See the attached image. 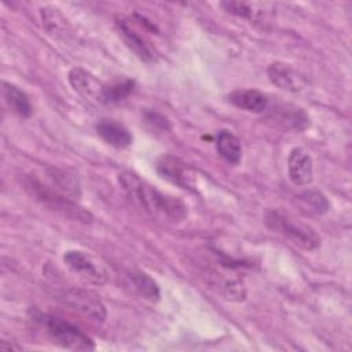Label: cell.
<instances>
[{
	"instance_id": "11",
	"label": "cell",
	"mask_w": 352,
	"mask_h": 352,
	"mask_svg": "<svg viewBox=\"0 0 352 352\" xmlns=\"http://www.w3.org/2000/svg\"><path fill=\"white\" fill-rule=\"evenodd\" d=\"M96 133L104 143L117 148H125L132 143L131 132L114 120H100L96 124Z\"/></svg>"
},
{
	"instance_id": "15",
	"label": "cell",
	"mask_w": 352,
	"mask_h": 352,
	"mask_svg": "<svg viewBox=\"0 0 352 352\" xmlns=\"http://www.w3.org/2000/svg\"><path fill=\"white\" fill-rule=\"evenodd\" d=\"M216 150L231 165H238L242 157L239 139L230 131H220L216 138Z\"/></svg>"
},
{
	"instance_id": "12",
	"label": "cell",
	"mask_w": 352,
	"mask_h": 352,
	"mask_svg": "<svg viewBox=\"0 0 352 352\" xmlns=\"http://www.w3.org/2000/svg\"><path fill=\"white\" fill-rule=\"evenodd\" d=\"M227 98L234 106L252 113H261L268 106L267 96L257 89H236Z\"/></svg>"
},
{
	"instance_id": "18",
	"label": "cell",
	"mask_w": 352,
	"mask_h": 352,
	"mask_svg": "<svg viewBox=\"0 0 352 352\" xmlns=\"http://www.w3.org/2000/svg\"><path fill=\"white\" fill-rule=\"evenodd\" d=\"M298 202L308 213L323 214L329 210V202L326 197L319 191H305L297 197Z\"/></svg>"
},
{
	"instance_id": "2",
	"label": "cell",
	"mask_w": 352,
	"mask_h": 352,
	"mask_svg": "<svg viewBox=\"0 0 352 352\" xmlns=\"http://www.w3.org/2000/svg\"><path fill=\"white\" fill-rule=\"evenodd\" d=\"M36 319L43 323L47 334L51 337V340L55 344L70 351H94L95 349L94 341L72 323L60 318H56L52 315H43V314L36 316Z\"/></svg>"
},
{
	"instance_id": "10",
	"label": "cell",
	"mask_w": 352,
	"mask_h": 352,
	"mask_svg": "<svg viewBox=\"0 0 352 352\" xmlns=\"http://www.w3.org/2000/svg\"><path fill=\"white\" fill-rule=\"evenodd\" d=\"M69 82L73 89L87 99H94L103 103L104 84H102L95 76L81 67H73L69 72Z\"/></svg>"
},
{
	"instance_id": "17",
	"label": "cell",
	"mask_w": 352,
	"mask_h": 352,
	"mask_svg": "<svg viewBox=\"0 0 352 352\" xmlns=\"http://www.w3.org/2000/svg\"><path fill=\"white\" fill-rule=\"evenodd\" d=\"M133 80L131 78H120L111 84L104 85L103 91V103H117L126 98L133 89Z\"/></svg>"
},
{
	"instance_id": "3",
	"label": "cell",
	"mask_w": 352,
	"mask_h": 352,
	"mask_svg": "<svg viewBox=\"0 0 352 352\" xmlns=\"http://www.w3.org/2000/svg\"><path fill=\"white\" fill-rule=\"evenodd\" d=\"M265 224L272 231L279 232L305 250H314L320 245V238L314 228L301 223H294L278 210H268L265 213Z\"/></svg>"
},
{
	"instance_id": "4",
	"label": "cell",
	"mask_w": 352,
	"mask_h": 352,
	"mask_svg": "<svg viewBox=\"0 0 352 352\" xmlns=\"http://www.w3.org/2000/svg\"><path fill=\"white\" fill-rule=\"evenodd\" d=\"M58 298L66 307L78 312L80 315L92 322L102 323L106 319V308L103 302L92 292L70 287L60 292Z\"/></svg>"
},
{
	"instance_id": "16",
	"label": "cell",
	"mask_w": 352,
	"mask_h": 352,
	"mask_svg": "<svg viewBox=\"0 0 352 352\" xmlns=\"http://www.w3.org/2000/svg\"><path fill=\"white\" fill-rule=\"evenodd\" d=\"M128 279L131 282V285L133 286V289L144 298H147L148 301H158L160 300V287L157 285V282L147 275L146 272L142 271H132L128 275Z\"/></svg>"
},
{
	"instance_id": "1",
	"label": "cell",
	"mask_w": 352,
	"mask_h": 352,
	"mask_svg": "<svg viewBox=\"0 0 352 352\" xmlns=\"http://www.w3.org/2000/svg\"><path fill=\"white\" fill-rule=\"evenodd\" d=\"M120 183L128 195L136 199L144 212L151 217L169 221H182L187 216V206L182 199L158 191L132 172L121 173Z\"/></svg>"
},
{
	"instance_id": "19",
	"label": "cell",
	"mask_w": 352,
	"mask_h": 352,
	"mask_svg": "<svg viewBox=\"0 0 352 352\" xmlns=\"http://www.w3.org/2000/svg\"><path fill=\"white\" fill-rule=\"evenodd\" d=\"M41 18L45 29L52 36L65 34L67 21L63 18V15L56 8H41Z\"/></svg>"
},
{
	"instance_id": "20",
	"label": "cell",
	"mask_w": 352,
	"mask_h": 352,
	"mask_svg": "<svg viewBox=\"0 0 352 352\" xmlns=\"http://www.w3.org/2000/svg\"><path fill=\"white\" fill-rule=\"evenodd\" d=\"M0 349L1 351H21L22 348L18 345H14V344H7V341H3L0 344Z\"/></svg>"
},
{
	"instance_id": "14",
	"label": "cell",
	"mask_w": 352,
	"mask_h": 352,
	"mask_svg": "<svg viewBox=\"0 0 352 352\" xmlns=\"http://www.w3.org/2000/svg\"><path fill=\"white\" fill-rule=\"evenodd\" d=\"M3 96L6 103L14 113L21 116L22 118H28L32 116V104L29 96L16 85L3 81Z\"/></svg>"
},
{
	"instance_id": "5",
	"label": "cell",
	"mask_w": 352,
	"mask_h": 352,
	"mask_svg": "<svg viewBox=\"0 0 352 352\" xmlns=\"http://www.w3.org/2000/svg\"><path fill=\"white\" fill-rule=\"evenodd\" d=\"M63 263L80 278L94 285H103L107 280L106 270L88 253L81 250H67Z\"/></svg>"
},
{
	"instance_id": "13",
	"label": "cell",
	"mask_w": 352,
	"mask_h": 352,
	"mask_svg": "<svg viewBox=\"0 0 352 352\" xmlns=\"http://www.w3.org/2000/svg\"><path fill=\"white\" fill-rule=\"evenodd\" d=\"M117 28H118L120 34L124 38L125 44L131 48V51H133L136 54V56L139 59H142L143 62L154 60V54H153V50L150 48V45L124 19L117 21Z\"/></svg>"
},
{
	"instance_id": "7",
	"label": "cell",
	"mask_w": 352,
	"mask_h": 352,
	"mask_svg": "<svg viewBox=\"0 0 352 352\" xmlns=\"http://www.w3.org/2000/svg\"><path fill=\"white\" fill-rule=\"evenodd\" d=\"M267 76L274 85L287 92H298L307 84L305 78L296 69L283 62L271 63L267 67Z\"/></svg>"
},
{
	"instance_id": "9",
	"label": "cell",
	"mask_w": 352,
	"mask_h": 352,
	"mask_svg": "<svg viewBox=\"0 0 352 352\" xmlns=\"http://www.w3.org/2000/svg\"><path fill=\"white\" fill-rule=\"evenodd\" d=\"M227 12L246 18L254 23H264L267 22L274 11L275 6L271 3H246V1H223L220 4Z\"/></svg>"
},
{
	"instance_id": "8",
	"label": "cell",
	"mask_w": 352,
	"mask_h": 352,
	"mask_svg": "<svg viewBox=\"0 0 352 352\" xmlns=\"http://www.w3.org/2000/svg\"><path fill=\"white\" fill-rule=\"evenodd\" d=\"M289 179L294 186H307L314 179L311 155L301 147H294L287 158Z\"/></svg>"
},
{
	"instance_id": "6",
	"label": "cell",
	"mask_w": 352,
	"mask_h": 352,
	"mask_svg": "<svg viewBox=\"0 0 352 352\" xmlns=\"http://www.w3.org/2000/svg\"><path fill=\"white\" fill-rule=\"evenodd\" d=\"M157 172L162 179L179 186L180 188L194 191L195 172L182 160L173 155H164L157 162Z\"/></svg>"
}]
</instances>
